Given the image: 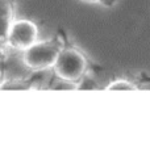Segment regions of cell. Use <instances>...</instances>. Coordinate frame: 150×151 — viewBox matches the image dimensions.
Here are the masks:
<instances>
[{
    "label": "cell",
    "instance_id": "obj_2",
    "mask_svg": "<svg viewBox=\"0 0 150 151\" xmlns=\"http://www.w3.org/2000/svg\"><path fill=\"white\" fill-rule=\"evenodd\" d=\"M87 72V58L79 49L73 46H65L57 58L56 65L53 66L54 76L73 83H78Z\"/></svg>",
    "mask_w": 150,
    "mask_h": 151
},
{
    "label": "cell",
    "instance_id": "obj_8",
    "mask_svg": "<svg viewBox=\"0 0 150 151\" xmlns=\"http://www.w3.org/2000/svg\"><path fill=\"white\" fill-rule=\"evenodd\" d=\"M119 0H99V5H102L103 8H113L117 5Z\"/></svg>",
    "mask_w": 150,
    "mask_h": 151
},
{
    "label": "cell",
    "instance_id": "obj_6",
    "mask_svg": "<svg viewBox=\"0 0 150 151\" xmlns=\"http://www.w3.org/2000/svg\"><path fill=\"white\" fill-rule=\"evenodd\" d=\"M100 86L91 75H88V72L78 82V89H99Z\"/></svg>",
    "mask_w": 150,
    "mask_h": 151
},
{
    "label": "cell",
    "instance_id": "obj_4",
    "mask_svg": "<svg viewBox=\"0 0 150 151\" xmlns=\"http://www.w3.org/2000/svg\"><path fill=\"white\" fill-rule=\"evenodd\" d=\"M15 20V1L0 0V53L8 49V33Z\"/></svg>",
    "mask_w": 150,
    "mask_h": 151
},
{
    "label": "cell",
    "instance_id": "obj_5",
    "mask_svg": "<svg viewBox=\"0 0 150 151\" xmlns=\"http://www.w3.org/2000/svg\"><path fill=\"white\" fill-rule=\"evenodd\" d=\"M105 91H137V84L128 79H116L105 86Z\"/></svg>",
    "mask_w": 150,
    "mask_h": 151
},
{
    "label": "cell",
    "instance_id": "obj_3",
    "mask_svg": "<svg viewBox=\"0 0 150 151\" xmlns=\"http://www.w3.org/2000/svg\"><path fill=\"white\" fill-rule=\"evenodd\" d=\"M38 27L27 19L13 20L8 33V49L24 51L38 41Z\"/></svg>",
    "mask_w": 150,
    "mask_h": 151
},
{
    "label": "cell",
    "instance_id": "obj_7",
    "mask_svg": "<svg viewBox=\"0 0 150 151\" xmlns=\"http://www.w3.org/2000/svg\"><path fill=\"white\" fill-rule=\"evenodd\" d=\"M50 89H78V83L59 79V78L56 76V80L50 84Z\"/></svg>",
    "mask_w": 150,
    "mask_h": 151
},
{
    "label": "cell",
    "instance_id": "obj_1",
    "mask_svg": "<svg viewBox=\"0 0 150 151\" xmlns=\"http://www.w3.org/2000/svg\"><path fill=\"white\" fill-rule=\"evenodd\" d=\"M65 47L63 41L59 37L53 40L37 41L22 53V63L33 72H44L46 70H53L56 60L61 50Z\"/></svg>",
    "mask_w": 150,
    "mask_h": 151
},
{
    "label": "cell",
    "instance_id": "obj_9",
    "mask_svg": "<svg viewBox=\"0 0 150 151\" xmlns=\"http://www.w3.org/2000/svg\"><path fill=\"white\" fill-rule=\"evenodd\" d=\"M1 82H3V59H1V55H0V86H1Z\"/></svg>",
    "mask_w": 150,
    "mask_h": 151
},
{
    "label": "cell",
    "instance_id": "obj_10",
    "mask_svg": "<svg viewBox=\"0 0 150 151\" xmlns=\"http://www.w3.org/2000/svg\"><path fill=\"white\" fill-rule=\"evenodd\" d=\"M86 3H90V4H99V0H83Z\"/></svg>",
    "mask_w": 150,
    "mask_h": 151
}]
</instances>
